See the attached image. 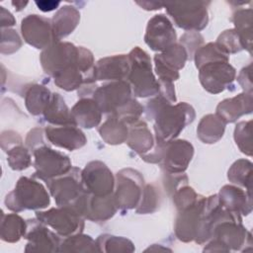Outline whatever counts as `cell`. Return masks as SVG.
I'll list each match as a JSON object with an SVG mask.
<instances>
[{"label": "cell", "mask_w": 253, "mask_h": 253, "mask_svg": "<svg viewBox=\"0 0 253 253\" xmlns=\"http://www.w3.org/2000/svg\"><path fill=\"white\" fill-rule=\"evenodd\" d=\"M193 154L194 147L189 141L171 140L164 145L161 161H163V167L168 173L180 174L187 169Z\"/></svg>", "instance_id": "cell-16"}, {"label": "cell", "mask_w": 253, "mask_h": 253, "mask_svg": "<svg viewBox=\"0 0 253 253\" xmlns=\"http://www.w3.org/2000/svg\"><path fill=\"white\" fill-rule=\"evenodd\" d=\"M147 116L154 120V130L157 142H169L179 135L183 128L195 119V111L187 103L171 105L162 96L147 104Z\"/></svg>", "instance_id": "cell-1"}, {"label": "cell", "mask_w": 253, "mask_h": 253, "mask_svg": "<svg viewBox=\"0 0 253 253\" xmlns=\"http://www.w3.org/2000/svg\"><path fill=\"white\" fill-rule=\"evenodd\" d=\"M228 55L229 54L217 42H210L197 49L195 53L196 66L200 68L211 62L228 61Z\"/></svg>", "instance_id": "cell-35"}, {"label": "cell", "mask_w": 253, "mask_h": 253, "mask_svg": "<svg viewBox=\"0 0 253 253\" xmlns=\"http://www.w3.org/2000/svg\"><path fill=\"white\" fill-rule=\"evenodd\" d=\"M218 199L224 209L239 214L247 215L252 211L251 193H246L235 186L226 185L222 187Z\"/></svg>", "instance_id": "cell-24"}, {"label": "cell", "mask_w": 253, "mask_h": 253, "mask_svg": "<svg viewBox=\"0 0 253 253\" xmlns=\"http://www.w3.org/2000/svg\"><path fill=\"white\" fill-rule=\"evenodd\" d=\"M128 146L140 155L148 153L153 148L154 140L147 125L144 122L136 121L128 126V135L126 138Z\"/></svg>", "instance_id": "cell-25"}, {"label": "cell", "mask_w": 253, "mask_h": 253, "mask_svg": "<svg viewBox=\"0 0 253 253\" xmlns=\"http://www.w3.org/2000/svg\"><path fill=\"white\" fill-rule=\"evenodd\" d=\"M22 35L26 42L36 48H47L55 42L51 23L38 15H30L22 21Z\"/></svg>", "instance_id": "cell-14"}, {"label": "cell", "mask_w": 253, "mask_h": 253, "mask_svg": "<svg viewBox=\"0 0 253 253\" xmlns=\"http://www.w3.org/2000/svg\"><path fill=\"white\" fill-rule=\"evenodd\" d=\"M251 174L252 163L246 159H239L232 164L227 177L231 183L242 186L251 193Z\"/></svg>", "instance_id": "cell-36"}, {"label": "cell", "mask_w": 253, "mask_h": 253, "mask_svg": "<svg viewBox=\"0 0 253 253\" xmlns=\"http://www.w3.org/2000/svg\"><path fill=\"white\" fill-rule=\"evenodd\" d=\"M188 53L181 43H174L167 49L154 56L155 71L158 82L173 83L179 78V70L184 67Z\"/></svg>", "instance_id": "cell-9"}, {"label": "cell", "mask_w": 253, "mask_h": 253, "mask_svg": "<svg viewBox=\"0 0 253 253\" xmlns=\"http://www.w3.org/2000/svg\"><path fill=\"white\" fill-rule=\"evenodd\" d=\"M96 242L99 248V252L130 253L135 250L133 243L129 239L122 236L103 234L96 239Z\"/></svg>", "instance_id": "cell-34"}, {"label": "cell", "mask_w": 253, "mask_h": 253, "mask_svg": "<svg viewBox=\"0 0 253 253\" xmlns=\"http://www.w3.org/2000/svg\"><path fill=\"white\" fill-rule=\"evenodd\" d=\"M84 189L92 195L105 197L113 194L115 179L110 169L101 161H92L81 172Z\"/></svg>", "instance_id": "cell-11"}, {"label": "cell", "mask_w": 253, "mask_h": 253, "mask_svg": "<svg viewBox=\"0 0 253 253\" xmlns=\"http://www.w3.org/2000/svg\"><path fill=\"white\" fill-rule=\"evenodd\" d=\"M205 3H178L167 5L169 15L174 19L177 26L184 30L200 31L208 24L207 9L202 6Z\"/></svg>", "instance_id": "cell-13"}, {"label": "cell", "mask_w": 253, "mask_h": 253, "mask_svg": "<svg viewBox=\"0 0 253 253\" xmlns=\"http://www.w3.org/2000/svg\"><path fill=\"white\" fill-rule=\"evenodd\" d=\"M35 176L48 182L62 176L71 170V162L65 154L55 151L46 145H41L34 150Z\"/></svg>", "instance_id": "cell-5"}, {"label": "cell", "mask_w": 253, "mask_h": 253, "mask_svg": "<svg viewBox=\"0 0 253 253\" xmlns=\"http://www.w3.org/2000/svg\"><path fill=\"white\" fill-rule=\"evenodd\" d=\"M252 111V93H241L225 99L216 107V116L225 124L233 123L241 116Z\"/></svg>", "instance_id": "cell-22"}, {"label": "cell", "mask_w": 253, "mask_h": 253, "mask_svg": "<svg viewBox=\"0 0 253 253\" xmlns=\"http://www.w3.org/2000/svg\"><path fill=\"white\" fill-rule=\"evenodd\" d=\"M157 203H158V195H157L156 189H154L153 186L148 185L143 189V194L136 211L139 213L152 212L153 211L156 210Z\"/></svg>", "instance_id": "cell-42"}, {"label": "cell", "mask_w": 253, "mask_h": 253, "mask_svg": "<svg viewBox=\"0 0 253 253\" xmlns=\"http://www.w3.org/2000/svg\"><path fill=\"white\" fill-rule=\"evenodd\" d=\"M36 4L38 5L39 9L43 11V12H49L54 10L58 5L59 2H54V1H40V2H36Z\"/></svg>", "instance_id": "cell-45"}, {"label": "cell", "mask_w": 253, "mask_h": 253, "mask_svg": "<svg viewBox=\"0 0 253 253\" xmlns=\"http://www.w3.org/2000/svg\"><path fill=\"white\" fill-rule=\"evenodd\" d=\"M238 82L245 90L246 93H252V81H251V65L243 68L238 76Z\"/></svg>", "instance_id": "cell-44"}, {"label": "cell", "mask_w": 253, "mask_h": 253, "mask_svg": "<svg viewBox=\"0 0 253 253\" xmlns=\"http://www.w3.org/2000/svg\"><path fill=\"white\" fill-rule=\"evenodd\" d=\"M199 78L203 87L211 94L222 92L235 78V69L228 61L211 62L199 68Z\"/></svg>", "instance_id": "cell-12"}, {"label": "cell", "mask_w": 253, "mask_h": 253, "mask_svg": "<svg viewBox=\"0 0 253 253\" xmlns=\"http://www.w3.org/2000/svg\"><path fill=\"white\" fill-rule=\"evenodd\" d=\"M93 99L103 113L114 114L131 100V87L127 81H112L93 92Z\"/></svg>", "instance_id": "cell-10"}, {"label": "cell", "mask_w": 253, "mask_h": 253, "mask_svg": "<svg viewBox=\"0 0 253 253\" xmlns=\"http://www.w3.org/2000/svg\"><path fill=\"white\" fill-rule=\"evenodd\" d=\"M234 24L236 27V33L238 34L243 48H246L251 52L252 46V29H251V10L239 11L234 16Z\"/></svg>", "instance_id": "cell-37"}, {"label": "cell", "mask_w": 253, "mask_h": 253, "mask_svg": "<svg viewBox=\"0 0 253 253\" xmlns=\"http://www.w3.org/2000/svg\"><path fill=\"white\" fill-rule=\"evenodd\" d=\"M198 200V195L190 187H182L175 192L173 197V202L179 211L194 206Z\"/></svg>", "instance_id": "cell-41"}, {"label": "cell", "mask_w": 253, "mask_h": 253, "mask_svg": "<svg viewBox=\"0 0 253 253\" xmlns=\"http://www.w3.org/2000/svg\"><path fill=\"white\" fill-rule=\"evenodd\" d=\"M144 41L156 51H164L176 43V33L171 22L164 15H155L148 22Z\"/></svg>", "instance_id": "cell-15"}, {"label": "cell", "mask_w": 253, "mask_h": 253, "mask_svg": "<svg viewBox=\"0 0 253 253\" xmlns=\"http://www.w3.org/2000/svg\"><path fill=\"white\" fill-rule=\"evenodd\" d=\"M99 132L102 138L109 144H120L126 140L128 135V126L115 115L100 126Z\"/></svg>", "instance_id": "cell-29"}, {"label": "cell", "mask_w": 253, "mask_h": 253, "mask_svg": "<svg viewBox=\"0 0 253 253\" xmlns=\"http://www.w3.org/2000/svg\"><path fill=\"white\" fill-rule=\"evenodd\" d=\"M46 183H48L50 194L58 207L72 208L77 211L87 193L82 184L81 173L77 168H73L68 173Z\"/></svg>", "instance_id": "cell-4"}, {"label": "cell", "mask_w": 253, "mask_h": 253, "mask_svg": "<svg viewBox=\"0 0 253 253\" xmlns=\"http://www.w3.org/2000/svg\"><path fill=\"white\" fill-rule=\"evenodd\" d=\"M117 209L118 207L113 194L99 197L87 192L80 204L78 212L90 220L105 221L115 214Z\"/></svg>", "instance_id": "cell-18"}, {"label": "cell", "mask_w": 253, "mask_h": 253, "mask_svg": "<svg viewBox=\"0 0 253 253\" xmlns=\"http://www.w3.org/2000/svg\"><path fill=\"white\" fill-rule=\"evenodd\" d=\"M22 42L21 40L14 30L5 31L2 29V41H1V52L12 53L19 49Z\"/></svg>", "instance_id": "cell-43"}, {"label": "cell", "mask_w": 253, "mask_h": 253, "mask_svg": "<svg viewBox=\"0 0 253 253\" xmlns=\"http://www.w3.org/2000/svg\"><path fill=\"white\" fill-rule=\"evenodd\" d=\"M27 229L28 223L20 215L16 213L4 214L2 212L0 237L3 241L9 243L18 242L23 236H25Z\"/></svg>", "instance_id": "cell-27"}, {"label": "cell", "mask_w": 253, "mask_h": 253, "mask_svg": "<svg viewBox=\"0 0 253 253\" xmlns=\"http://www.w3.org/2000/svg\"><path fill=\"white\" fill-rule=\"evenodd\" d=\"M251 125L252 121L240 122L236 125L234 129V139L239 149L251 156L252 146H251Z\"/></svg>", "instance_id": "cell-39"}, {"label": "cell", "mask_w": 253, "mask_h": 253, "mask_svg": "<svg viewBox=\"0 0 253 253\" xmlns=\"http://www.w3.org/2000/svg\"><path fill=\"white\" fill-rule=\"evenodd\" d=\"M80 19V15L72 7L61 8L53 17L51 27L55 42H59L62 38L68 36L76 28Z\"/></svg>", "instance_id": "cell-26"}, {"label": "cell", "mask_w": 253, "mask_h": 253, "mask_svg": "<svg viewBox=\"0 0 253 253\" xmlns=\"http://www.w3.org/2000/svg\"><path fill=\"white\" fill-rule=\"evenodd\" d=\"M79 46L70 42H55L41 54L42 66L45 73L54 76L68 66L77 64Z\"/></svg>", "instance_id": "cell-8"}, {"label": "cell", "mask_w": 253, "mask_h": 253, "mask_svg": "<svg viewBox=\"0 0 253 253\" xmlns=\"http://www.w3.org/2000/svg\"><path fill=\"white\" fill-rule=\"evenodd\" d=\"M228 54L235 53L243 49L241 40L235 30H228L222 33L216 42Z\"/></svg>", "instance_id": "cell-40"}, {"label": "cell", "mask_w": 253, "mask_h": 253, "mask_svg": "<svg viewBox=\"0 0 253 253\" xmlns=\"http://www.w3.org/2000/svg\"><path fill=\"white\" fill-rule=\"evenodd\" d=\"M129 72V62L127 55L120 54L100 59L93 68L91 82L97 80L121 81L127 78Z\"/></svg>", "instance_id": "cell-20"}, {"label": "cell", "mask_w": 253, "mask_h": 253, "mask_svg": "<svg viewBox=\"0 0 253 253\" xmlns=\"http://www.w3.org/2000/svg\"><path fill=\"white\" fill-rule=\"evenodd\" d=\"M143 194V179L132 169H123L117 174L116 192L114 194L118 208L133 209L138 206Z\"/></svg>", "instance_id": "cell-7"}, {"label": "cell", "mask_w": 253, "mask_h": 253, "mask_svg": "<svg viewBox=\"0 0 253 253\" xmlns=\"http://www.w3.org/2000/svg\"><path fill=\"white\" fill-rule=\"evenodd\" d=\"M51 98L50 91L42 85H33L29 88L25 96L26 107L28 111L35 116H38L45 110Z\"/></svg>", "instance_id": "cell-31"}, {"label": "cell", "mask_w": 253, "mask_h": 253, "mask_svg": "<svg viewBox=\"0 0 253 253\" xmlns=\"http://www.w3.org/2000/svg\"><path fill=\"white\" fill-rule=\"evenodd\" d=\"M224 128L225 123L216 115L210 114L201 120L197 134L204 143H214L222 137Z\"/></svg>", "instance_id": "cell-28"}, {"label": "cell", "mask_w": 253, "mask_h": 253, "mask_svg": "<svg viewBox=\"0 0 253 253\" xmlns=\"http://www.w3.org/2000/svg\"><path fill=\"white\" fill-rule=\"evenodd\" d=\"M129 62L128 83L136 97L145 98L159 93V83L155 79L149 55L139 48L134 47L127 55Z\"/></svg>", "instance_id": "cell-2"}, {"label": "cell", "mask_w": 253, "mask_h": 253, "mask_svg": "<svg viewBox=\"0 0 253 253\" xmlns=\"http://www.w3.org/2000/svg\"><path fill=\"white\" fill-rule=\"evenodd\" d=\"M43 116L48 123L55 126L73 125L70 111L62 97L57 93L51 94L50 101L43 111Z\"/></svg>", "instance_id": "cell-30"}, {"label": "cell", "mask_w": 253, "mask_h": 253, "mask_svg": "<svg viewBox=\"0 0 253 253\" xmlns=\"http://www.w3.org/2000/svg\"><path fill=\"white\" fill-rule=\"evenodd\" d=\"M205 200L206 198L202 197L194 206L179 211L175 222V234L180 241L195 240L202 221Z\"/></svg>", "instance_id": "cell-17"}, {"label": "cell", "mask_w": 253, "mask_h": 253, "mask_svg": "<svg viewBox=\"0 0 253 253\" xmlns=\"http://www.w3.org/2000/svg\"><path fill=\"white\" fill-rule=\"evenodd\" d=\"M24 237L28 240L25 252H59L60 239L40 220L31 226L28 224Z\"/></svg>", "instance_id": "cell-19"}, {"label": "cell", "mask_w": 253, "mask_h": 253, "mask_svg": "<svg viewBox=\"0 0 253 253\" xmlns=\"http://www.w3.org/2000/svg\"><path fill=\"white\" fill-rule=\"evenodd\" d=\"M45 135L53 145L70 151L81 148L87 141L84 133L74 125L47 126Z\"/></svg>", "instance_id": "cell-21"}, {"label": "cell", "mask_w": 253, "mask_h": 253, "mask_svg": "<svg viewBox=\"0 0 253 253\" xmlns=\"http://www.w3.org/2000/svg\"><path fill=\"white\" fill-rule=\"evenodd\" d=\"M70 116L74 126L92 128L101 122L102 111L94 99L82 98L73 106Z\"/></svg>", "instance_id": "cell-23"}, {"label": "cell", "mask_w": 253, "mask_h": 253, "mask_svg": "<svg viewBox=\"0 0 253 253\" xmlns=\"http://www.w3.org/2000/svg\"><path fill=\"white\" fill-rule=\"evenodd\" d=\"M59 252H71V253H88V252H99V248L96 240L91 236L76 233L67 236L60 243Z\"/></svg>", "instance_id": "cell-32"}, {"label": "cell", "mask_w": 253, "mask_h": 253, "mask_svg": "<svg viewBox=\"0 0 253 253\" xmlns=\"http://www.w3.org/2000/svg\"><path fill=\"white\" fill-rule=\"evenodd\" d=\"M54 83L65 91H73L86 83L87 77L77 64L71 65L53 76Z\"/></svg>", "instance_id": "cell-33"}, {"label": "cell", "mask_w": 253, "mask_h": 253, "mask_svg": "<svg viewBox=\"0 0 253 253\" xmlns=\"http://www.w3.org/2000/svg\"><path fill=\"white\" fill-rule=\"evenodd\" d=\"M49 203V196L44 187L28 177H21L15 189L5 199L6 207L16 212L23 210L44 209Z\"/></svg>", "instance_id": "cell-3"}, {"label": "cell", "mask_w": 253, "mask_h": 253, "mask_svg": "<svg viewBox=\"0 0 253 253\" xmlns=\"http://www.w3.org/2000/svg\"><path fill=\"white\" fill-rule=\"evenodd\" d=\"M7 161L13 170H24L32 162L29 150L21 144L14 145L7 151Z\"/></svg>", "instance_id": "cell-38"}, {"label": "cell", "mask_w": 253, "mask_h": 253, "mask_svg": "<svg viewBox=\"0 0 253 253\" xmlns=\"http://www.w3.org/2000/svg\"><path fill=\"white\" fill-rule=\"evenodd\" d=\"M37 218L63 237L80 233L84 227L82 215L68 207H58L46 211H38Z\"/></svg>", "instance_id": "cell-6"}]
</instances>
